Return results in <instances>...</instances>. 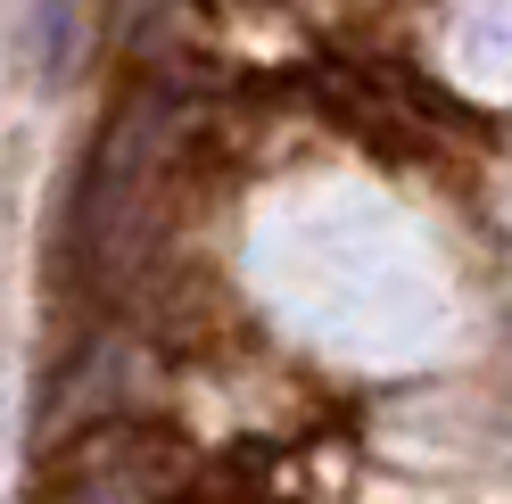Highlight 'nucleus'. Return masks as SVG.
I'll return each mask as SVG.
<instances>
[{"label":"nucleus","mask_w":512,"mask_h":504,"mask_svg":"<svg viewBox=\"0 0 512 504\" xmlns=\"http://www.w3.org/2000/svg\"><path fill=\"white\" fill-rule=\"evenodd\" d=\"M25 34H34V75L58 91L75 67V0H25Z\"/></svg>","instance_id":"obj_1"}]
</instances>
